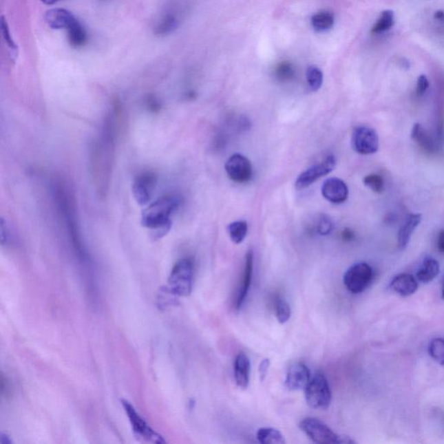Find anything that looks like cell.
<instances>
[{
	"label": "cell",
	"instance_id": "52a82bcc",
	"mask_svg": "<svg viewBox=\"0 0 444 444\" xmlns=\"http://www.w3.org/2000/svg\"><path fill=\"white\" fill-rule=\"evenodd\" d=\"M306 403L316 410H327L332 402L328 381L321 372L316 373L305 389Z\"/></svg>",
	"mask_w": 444,
	"mask_h": 444
},
{
	"label": "cell",
	"instance_id": "44dd1931",
	"mask_svg": "<svg viewBox=\"0 0 444 444\" xmlns=\"http://www.w3.org/2000/svg\"><path fill=\"white\" fill-rule=\"evenodd\" d=\"M440 273V266L436 260L427 257L423 260L416 272V278L422 283L432 282Z\"/></svg>",
	"mask_w": 444,
	"mask_h": 444
},
{
	"label": "cell",
	"instance_id": "f1b7e54d",
	"mask_svg": "<svg viewBox=\"0 0 444 444\" xmlns=\"http://www.w3.org/2000/svg\"><path fill=\"white\" fill-rule=\"evenodd\" d=\"M275 315L276 318L280 324H285L292 315L291 307L285 299H279L276 300L275 303Z\"/></svg>",
	"mask_w": 444,
	"mask_h": 444
},
{
	"label": "cell",
	"instance_id": "8d00e7d4",
	"mask_svg": "<svg viewBox=\"0 0 444 444\" xmlns=\"http://www.w3.org/2000/svg\"><path fill=\"white\" fill-rule=\"evenodd\" d=\"M342 237L343 239L346 240V242H350V240H352L354 238H355V233H354L352 230H350V229H346L342 233Z\"/></svg>",
	"mask_w": 444,
	"mask_h": 444
},
{
	"label": "cell",
	"instance_id": "ba28073f",
	"mask_svg": "<svg viewBox=\"0 0 444 444\" xmlns=\"http://www.w3.org/2000/svg\"><path fill=\"white\" fill-rule=\"evenodd\" d=\"M372 277L373 270L369 264L357 263L346 272L343 275V284L350 293L359 295L369 286Z\"/></svg>",
	"mask_w": 444,
	"mask_h": 444
},
{
	"label": "cell",
	"instance_id": "9c48e42d",
	"mask_svg": "<svg viewBox=\"0 0 444 444\" xmlns=\"http://www.w3.org/2000/svg\"><path fill=\"white\" fill-rule=\"evenodd\" d=\"M122 403L127 416H128L130 425H131L133 432H134L136 437H138L139 439L146 441V442L158 444L166 443L165 438L160 434L156 432L146 423V421L139 415L135 407L131 403L127 401V400H122Z\"/></svg>",
	"mask_w": 444,
	"mask_h": 444
},
{
	"label": "cell",
	"instance_id": "8992f818",
	"mask_svg": "<svg viewBox=\"0 0 444 444\" xmlns=\"http://www.w3.org/2000/svg\"><path fill=\"white\" fill-rule=\"evenodd\" d=\"M299 428L313 442L319 444H349L355 441L349 436L339 435L319 419L307 417L299 423Z\"/></svg>",
	"mask_w": 444,
	"mask_h": 444
},
{
	"label": "cell",
	"instance_id": "1f68e13d",
	"mask_svg": "<svg viewBox=\"0 0 444 444\" xmlns=\"http://www.w3.org/2000/svg\"><path fill=\"white\" fill-rule=\"evenodd\" d=\"M363 183L366 187H368L373 192L382 193L385 189V183L381 176L372 173L363 178Z\"/></svg>",
	"mask_w": 444,
	"mask_h": 444
},
{
	"label": "cell",
	"instance_id": "d590c367",
	"mask_svg": "<svg viewBox=\"0 0 444 444\" xmlns=\"http://www.w3.org/2000/svg\"><path fill=\"white\" fill-rule=\"evenodd\" d=\"M436 245L439 251L444 253V229L439 233L438 237H437Z\"/></svg>",
	"mask_w": 444,
	"mask_h": 444
},
{
	"label": "cell",
	"instance_id": "9a60e30c",
	"mask_svg": "<svg viewBox=\"0 0 444 444\" xmlns=\"http://www.w3.org/2000/svg\"><path fill=\"white\" fill-rule=\"evenodd\" d=\"M310 380V370L303 363L290 366L287 372L285 385L289 390H302L306 388Z\"/></svg>",
	"mask_w": 444,
	"mask_h": 444
},
{
	"label": "cell",
	"instance_id": "8fae6325",
	"mask_svg": "<svg viewBox=\"0 0 444 444\" xmlns=\"http://www.w3.org/2000/svg\"><path fill=\"white\" fill-rule=\"evenodd\" d=\"M336 159L335 156H328L321 162L310 167L306 171L300 173L295 182L297 189H304L318 181L321 177L328 175L335 169Z\"/></svg>",
	"mask_w": 444,
	"mask_h": 444
},
{
	"label": "cell",
	"instance_id": "f35d334b",
	"mask_svg": "<svg viewBox=\"0 0 444 444\" xmlns=\"http://www.w3.org/2000/svg\"><path fill=\"white\" fill-rule=\"evenodd\" d=\"M0 443L1 444H11L12 441L10 439L8 435H6L4 433H1L0 435Z\"/></svg>",
	"mask_w": 444,
	"mask_h": 444
},
{
	"label": "cell",
	"instance_id": "5b68a950",
	"mask_svg": "<svg viewBox=\"0 0 444 444\" xmlns=\"http://www.w3.org/2000/svg\"><path fill=\"white\" fill-rule=\"evenodd\" d=\"M193 284V264L190 259L179 260L169 277L167 289L176 297L191 295Z\"/></svg>",
	"mask_w": 444,
	"mask_h": 444
},
{
	"label": "cell",
	"instance_id": "ac0fdd59",
	"mask_svg": "<svg viewBox=\"0 0 444 444\" xmlns=\"http://www.w3.org/2000/svg\"><path fill=\"white\" fill-rule=\"evenodd\" d=\"M421 222H422V215L419 213H412V215L407 216L405 222L399 229V235H397V242H399L400 249L403 250L407 248L414 231Z\"/></svg>",
	"mask_w": 444,
	"mask_h": 444
},
{
	"label": "cell",
	"instance_id": "5bb4252c",
	"mask_svg": "<svg viewBox=\"0 0 444 444\" xmlns=\"http://www.w3.org/2000/svg\"><path fill=\"white\" fill-rule=\"evenodd\" d=\"M322 195L333 204H341L348 198L349 189L346 182L339 178L327 179L322 186Z\"/></svg>",
	"mask_w": 444,
	"mask_h": 444
},
{
	"label": "cell",
	"instance_id": "484cf974",
	"mask_svg": "<svg viewBox=\"0 0 444 444\" xmlns=\"http://www.w3.org/2000/svg\"><path fill=\"white\" fill-rule=\"evenodd\" d=\"M178 26V20L176 17L168 14L160 20L155 28V34L158 36H166L175 31Z\"/></svg>",
	"mask_w": 444,
	"mask_h": 444
},
{
	"label": "cell",
	"instance_id": "ffe728a7",
	"mask_svg": "<svg viewBox=\"0 0 444 444\" xmlns=\"http://www.w3.org/2000/svg\"><path fill=\"white\" fill-rule=\"evenodd\" d=\"M250 360L245 353H239L235 360V379L237 385L246 389L250 379Z\"/></svg>",
	"mask_w": 444,
	"mask_h": 444
},
{
	"label": "cell",
	"instance_id": "e0dca14e",
	"mask_svg": "<svg viewBox=\"0 0 444 444\" xmlns=\"http://www.w3.org/2000/svg\"><path fill=\"white\" fill-rule=\"evenodd\" d=\"M412 138L420 146L421 149L428 154H435L441 145L419 123L414 125Z\"/></svg>",
	"mask_w": 444,
	"mask_h": 444
},
{
	"label": "cell",
	"instance_id": "30bf717a",
	"mask_svg": "<svg viewBox=\"0 0 444 444\" xmlns=\"http://www.w3.org/2000/svg\"><path fill=\"white\" fill-rule=\"evenodd\" d=\"M352 146L360 155H372L379 148L377 133L366 126L356 127L352 132Z\"/></svg>",
	"mask_w": 444,
	"mask_h": 444
},
{
	"label": "cell",
	"instance_id": "cb8c5ba5",
	"mask_svg": "<svg viewBox=\"0 0 444 444\" xmlns=\"http://www.w3.org/2000/svg\"><path fill=\"white\" fill-rule=\"evenodd\" d=\"M257 439L262 444H285V437L279 430L268 428H262L257 432Z\"/></svg>",
	"mask_w": 444,
	"mask_h": 444
},
{
	"label": "cell",
	"instance_id": "6da1fadb",
	"mask_svg": "<svg viewBox=\"0 0 444 444\" xmlns=\"http://www.w3.org/2000/svg\"><path fill=\"white\" fill-rule=\"evenodd\" d=\"M112 114L107 116L101 138L93 146L92 153V169L96 185L103 193L108 188L110 171H112L113 152L115 145V118Z\"/></svg>",
	"mask_w": 444,
	"mask_h": 444
},
{
	"label": "cell",
	"instance_id": "836d02e7",
	"mask_svg": "<svg viewBox=\"0 0 444 444\" xmlns=\"http://www.w3.org/2000/svg\"><path fill=\"white\" fill-rule=\"evenodd\" d=\"M430 87V82L428 78L425 75L419 76L417 79L416 87V95L417 96H422L425 94L428 91Z\"/></svg>",
	"mask_w": 444,
	"mask_h": 444
},
{
	"label": "cell",
	"instance_id": "e575fe53",
	"mask_svg": "<svg viewBox=\"0 0 444 444\" xmlns=\"http://www.w3.org/2000/svg\"><path fill=\"white\" fill-rule=\"evenodd\" d=\"M269 367L270 360L268 359H263L262 363H260L259 374L260 379L262 381H264V380L266 379V376H268Z\"/></svg>",
	"mask_w": 444,
	"mask_h": 444
},
{
	"label": "cell",
	"instance_id": "7402d4cb",
	"mask_svg": "<svg viewBox=\"0 0 444 444\" xmlns=\"http://www.w3.org/2000/svg\"><path fill=\"white\" fill-rule=\"evenodd\" d=\"M313 28L317 32H326L333 28L335 17L332 12L321 11L315 13L310 19Z\"/></svg>",
	"mask_w": 444,
	"mask_h": 444
},
{
	"label": "cell",
	"instance_id": "d6a6232c",
	"mask_svg": "<svg viewBox=\"0 0 444 444\" xmlns=\"http://www.w3.org/2000/svg\"><path fill=\"white\" fill-rule=\"evenodd\" d=\"M335 224H333L332 220L327 215H321L317 223L316 230L317 232L321 235H328L329 233L332 232Z\"/></svg>",
	"mask_w": 444,
	"mask_h": 444
},
{
	"label": "cell",
	"instance_id": "4316f807",
	"mask_svg": "<svg viewBox=\"0 0 444 444\" xmlns=\"http://www.w3.org/2000/svg\"><path fill=\"white\" fill-rule=\"evenodd\" d=\"M1 33L3 39H4L6 45L8 46L9 50L10 55H11L12 60H14L15 61V59L19 54L18 46H17L14 40L12 39L11 31H10L9 29L8 23L6 22L5 17L3 16L1 17Z\"/></svg>",
	"mask_w": 444,
	"mask_h": 444
},
{
	"label": "cell",
	"instance_id": "4fadbf2b",
	"mask_svg": "<svg viewBox=\"0 0 444 444\" xmlns=\"http://www.w3.org/2000/svg\"><path fill=\"white\" fill-rule=\"evenodd\" d=\"M156 182V176L151 173H142L135 180L132 186V192L139 205L148 204L151 200Z\"/></svg>",
	"mask_w": 444,
	"mask_h": 444
},
{
	"label": "cell",
	"instance_id": "60d3db41",
	"mask_svg": "<svg viewBox=\"0 0 444 444\" xmlns=\"http://www.w3.org/2000/svg\"><path fill=\"white\" fill-rule=\"evenodd\" d=\"M443 298L444 299V279H443Z\"/></svg>",
	"mask_w": 444,
	"mask_h": 444
},
{
	"label": "cell",
	"instance_id": "3957f363",
	"mask_svg": "<svg viewBox=\"0 0 444 444\" xmlns=\"http://www.w3.org/2000/svg\"><path fill=\"white\" fill-rule=\"evenodd\" d=\"M53 193L56 206L65 222L69 235L80 258L85 259L86 253L80 233L78 218L76 217L75 202L67 187L60 180L53 183Z\"/></svg>",
	"mask_w": 444,
	"mask_h": 444
},
{
	"label": "cell",
	"instance_id": "ab89813d",
	"mask_svg": "<svg viewBox=\"0 0 444 444\" xmlns=\"http://www.w3.org/2000/svg\"><path fill=\"white\" fill-rule=\"evenodd\" d=\"M40 1L43 2V4L52 6L56 4V3L60 1V0H40Z\"/></svg>",
	"mask_w": 444,
	"mask_h": 444
},
{
	"label": "cell",
	"instance_id": "d6986e66",
	"mask_svg": "<svg viewBox=\"0 0 444 444\" xmlns=\"http://www.w3.org/2000/svg\"><path fill=\"white\" fill-rule=\"evenodd\" d=\"M390 288L394 292L403 297H408L414 295L419 288L415 277L408 273H402L395 277L390 283Z\"/></svg>",
	"mask_w": 444,
	"mask_h": 444
},
{
	"label": "cell",
	"instance_id": "f546056e",
	"mask_svg": "<svg viewBox=\"0 0 444 444\" xmlns=\"http://www.w3.org/2000/svg\"><path fill=\"white\" fill-rule=\"evenodd\" d=\"M295 75V70L291 63H280L275 69V76L280 82H288Z\"/></svg>",
	"mask_w": 444,
	"mask_h": 444
},
{
	"label": "cell",
	"instance_id": "d4e9b609",
	"mask_svg": "<svg viewBox=\"0 0 444 444\" xmlns=\"http://www.w3.org/2000/svg\"><path fill=\"white\" fill-rule=\"evenodd\" d=\"M228 231L230 239L235 244H240L248 235L249 226L245 220H237L229 226Z\"/></svg>",
	"mask_w": 444,
	"mask_h": 444
},
{
	"label": "cell",
	"instance_id": "7c38bea8",
	"mask_svg": "<svg viewBox=\"0 0 444 444\" xmlns=\"http://www.w3.org/2000/svg\"><path fill=\"white\" fill-rule=\"evenodd\" d=\"M226 173L232 181L237 183L249 182L253 176V166L249 160L242 154H235L226 162Z\"/></svg>",
	"mask_w": 444,
	"mask_h": 444
},
{
	"label": "cell",
	"instance_id": "7a4b0ae2",
	"mask_svg": "<svg viewBox=\"0 0 444 444\" xmlns=\"http://www.w3.org/2000/svg\"><path fill=\"white\" fill-rule=\"evenodd\" d=\"M179 206V199L173 195L161 197L143 210L142 224L151 230L154 238L161 239L171 229V215Z\"/></svg>",
	"mask_w": 444,
	"mask_h": 444
},
{
	"label": "cell",
	"instance_id": "277c9868",
	"mask_svg": "<svg viewBox=\"0 0 444 444\" xmlns=\"http://www.w3.org/2000/svg\"><path fill=\"white\" fill-rule=\"evenodd\" d=\"M45 21L50 28L65 29L67 32L68 42L73 48L85 46L88 36L83 25L68 10L55 8L48 10L45 14Z\"/></svg>",
	"mask_w": 444,
	"mask_h": 444
},
{
	"label": "cell",
	"instance_id": "4dcf8cb0",
	"mask_svg": "<svg viewBox=\"0 0 444 444\" xmlns=\"http://www.w3.org/2000/svg\"><path fill=\"white\" fill-rule=\"evenodd\" d=\"M429 353L437 363H440L441 366H444V339H433L430 343Z\"/></svg>",
	"mask_w": 444,
	"mask_h": 444
},
{
	"label": "cell",
	"instance_id": "603a6c76",
	"mask_svg": "<svg viewBox=\"0 0 444 444\" xmlns=\"http://www.w3.org/2000/svg\"><path fill=\"white\" fill-rule=\"evenodd\" d=\"M395 25V14L392 10H385L380 13L379 19L372 26V34L379 35L388 32Z\"/></svg>",
	"mask_w": 444,
	"mask_h": 444
},
{
	"label": "cell",
	"instance_id": "2e32d148",
	"mask_svg": "<svg viewBox=\"0 0 444 444\" xmlns=\"http://www.w3.org/2000/svg\"><path fill=\"white\" fill-rule=\"evenodd\" d=\"M253 272V255L252 251H249L246 255L245 268H244L242 286L239 290L235 302L236 310L242 308L244 302L248 297L250 286H251Z\"/></svg>",
	"mask_w": 444,
	"mask_h": 444
},
{
	"label": "cell",
	"instance_id": "74e56055",
	"mask_svg": "<svg viewBox=\"0 0 444 444\" xmlns=\"http://www.w3.org/2000/svg\"><path fill=\"white\" fill-rule=\"evenodd\" d=\"M434 19L438 22L440 25H444V11L439 10V11L434 13Z\"/></svg>",
	"mask_w": 444,
	"mask_h": 444
},
{
	"label": "cell",
	"instance_id": "83f0119b",
	"mask_svg": "<svg viewBox=\"0 0 444 444\" xmlns=\"http://www.w3.org/2000/svg\"><path fill=\"white\" fill-rule=\"evenodd\" d=\"M323 72L316 66H310L306 71V80L313 92H318L323 85Z\"/></svg>",
	"mask_w": 444,
	"mask_h": 444
}]
</instances>
